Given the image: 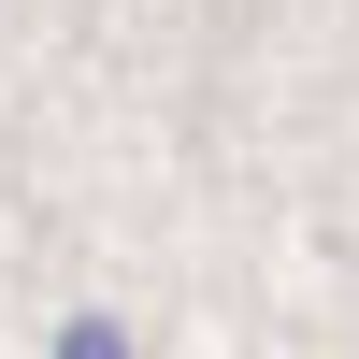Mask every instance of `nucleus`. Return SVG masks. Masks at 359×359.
Segmentation results:
<instances>
[{
  "label": "nucleus",
  "instance_id": "nucleus-1",
  "mask_svg": "<svg viewBox=\"0 0 359 359\" xmlns=\"http://www.w3.org/2000/svg\"><path fill=\"white\" fill-rule=\"evenodd\" d=\"M57 359H130V345H115L101 316H72V331H57Z\"/></svg>",
  "mask_w": 359,
  "mask_h": 359
}]
</instances>
